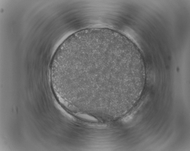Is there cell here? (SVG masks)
I'll list each match as a JSON object with an SVG mask.
<instances>
[{
    "label": "cell",
    "instance_id": "6da1fadb",
    "mask_svg": "<svg viewBox=\"0 0 190 151\" xmlns=\"http://www.w3.org/2000/svg\"><path fill=\"white\" fill-rule=\"evenodd\" d=\"M128 63L126 44L120 38L94 32L80 36L68 55L66 66L74 84L98 85L99 90L107 92L124 78Z\"/></svg>",
    "mask_w": 190,
    "mask_h": 151
}]
</instances>
